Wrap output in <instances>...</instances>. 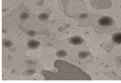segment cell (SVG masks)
<instances>
[{"label":"cell","mask_w":121,"mask_h":83,"mask_svg":"<svg viewBox=\"0 0 121 83\" xmlns=\"http://www.w3.org/2000/svg\"><path fill=\"white\" fill-rule=\"evenodd\" d=\"M57 71L52 72L44 71L42 74L48 80H87L89 76L78 67L66 61L58 60L54 63Z\"/></svg>","instance_id":"6da1fadb"},{"label":"cell","mask_w":121,"mask_h":83,"mask_svg":"<svg viewBox=\"0 0 121 83\" xmlns=\"http://www.w3.org/2000/svg\"><path fill=\"white\" fill-rule=\"evenodd\" d=\"M113 23V20L112 19L107 16L102 17L98 21L99 25L103 27H107L112 25Z\"/></svg>","instance_id":"7a4b0ae2"},{"label":"cell","mask_w":121,"mask_h":83,"mask_svg":"<svg viewBox=\"0 0 121 83\" xmlns=\"http://www.w3.org/2000/svg\"><path fill=\"white\" fill-rule=\"evenodd\" d=\"M40 42L36 40H30L27 43V46L30 49L32 50L37 49L40 46Z\"/></svg>","instance_id":"3957f363"},{"label":"cell","mask_w":121,"mask_h":83,"mask_svg":"<svg viewBox=\"0 0 121 83\" xmlns=\"http://www.w3.org/2000/svg\"><path fill=\"white\" fill-rule=\"evenodd\" d=\"M83 41V39L78 36L73 37L70 40V43L74 45H80L82 43Z\"/></svg>","instance_id":"277c9868"},{"label":"cell","mask_w":121,"mask_h":83,"mask_svg":"<svg viewBox=\"0 0 121 83\" xmlns=\"http://www.w3.org/2000/svg\"><path fill=\"white\" fill-rule=\"evenodd\" d=\"M113 41L118 44H121V33H117L113 36Z\"/></svg>","instance_id":"5b68a950"},{"label":"cell","mask_w":121,"mask_h":83,"mask_svg":"<svg viewBox=\"0 0 121 83\" xmlns=\"http://www.w3.org/2000/svg\"><path fill=\"white\" fill-rule=\"evenodd\" d=\"M56 55L59 57H64L67 55V53L64 50H60L57 52Z\"/></svg>","instance_id":"8992f818"},{"label":"cell","mask_w":121,"mask_h":83,"mask_svg":"<svg viewBox=\"0 0 121 83\" xmlns=\"http://www.w3.org/2000/svg\"><path fill=\"white\" fill-rule=\"evenodd\" d=\"M39 18H40L41 19H43V20H45V19H46L48 18V16L45 13H43V14H41L39 15Z\"/></svg>","instance_id":"52a82bcc"},{"label":"cell","mask_w":121,"mask_h":83,"mask_svg":"<svg viewBox=\"0 0 121 83\" xmlns=\"http://www.w3.org/2000/svg\"><path fill=\"white\" fill-rule=\"evenodd\" d=\"M88 55V53L86 52H82L79 54V57L81 58H86Z\"/></svg>","instance_id":"ba28073f"},{"label":"cell","mask_w":121,"mask_h":83,"mask_svg":"<svg viewBox=\"0 0 121 83\" xmlns=\"http://www.w3.org/2000/svg\"><path fill=\"white\" fill-rule=\"evenodd\" d=\"M11 43L9 41H5L4 42V45L6 47H9L11 45Z\"/></svg>","instance_id":"9c48e42d"}]
</instances>
